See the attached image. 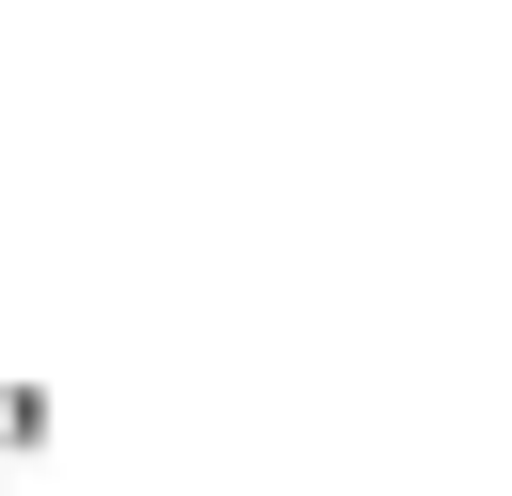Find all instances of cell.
<instances>
[{
  "label": "cell",
  "instance_id": "1",
  "mask_svg": "<svg viewBox=\"0 0 512 496\" xmlns=\"http://www.w3.org/2000/svg\"><path fill=\"white\" fill-rule=\"evenodd\" d=\"M16 448H48V400H32V384H0V464H16Z\"/></svg>",
  "mask_w": 512,
  "mask_h": 496
}]
</instances>
